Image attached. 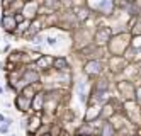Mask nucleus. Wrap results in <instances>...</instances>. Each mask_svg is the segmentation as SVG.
Returning <instances> with one entry per match:
<instances>
[{"mask_svg": "<svg viewBox=\"0 0 141 136\" xmlns=\"http://www.w3.org/2000/svg\"><path fill=\"white\" fill-rule=\"evenodd\" d=\"M55 67L58 68V70H65L68 65H66V60H63V58H58V60H55Z\"/></svg>", "mask_w": 141, "mask_h": 136, "instance_id": "nucleus-7", "label": "nucleus"}, {"mask_svg": "<svg viewBox=\"0 0 141 136\" xmlns=\"http://www.w3.org/2000/svg\"><path fill=\"white\" fill-rule=\"evenodd\" d=\"M102 136H112V126H111V124H105V126H104Z\"/></svg>", "mask_w": 141, "mask_h": 136, "instance_id": "nucleus-8", "label": "nucleus"}, {"mask_svg": "<svg viewBox=\"0 0 141 136\" xmlns=\"http://www.w3.org/2000/svg\"><path fill=\"white\" fill-rule=\"evenodd\" d=\"M85 71H87L88 75L99 73V71H100V63H99V61H88L87 67H85Z\"/></svg>", "mask_w": 141, "mask_h": 136, "instance_id": "nucleus-1", "label": "nucleus"}, {"mask_svg": "<svg viewBox=\"0 0 141 136\" xmlns=\"http://www.w3.org/2000/svg\"><path fill=\"white\" fill-rule=\"evenodd\" d=\"M48 43H49V44H55V43H56V39H55V38H49V39H48Z\"/></svg>", "mask_w": 141, "mask_h": 136, "instance_id": "nucleus-11", "label": "nucleus"}, {"mask_svg": "<svg viewBox=\"0 0 141 136\" xmlns=\"http://www.w3.org/2000/svg\"><path fill=\"white\" fill-rule=\"evenodd\" d=\"M9 2H10V0H9Z\"/></svg>", "mask_w": 141, "mask_h": 136, "instance_id": "nucleus-12", "label": "nucleus"}, {"mask_svg": "<svg viewBox=\"0 0 141 136\" xmlns=\"http://www.w3.org/2000/svg\"><path fill=\"white\" fill-rule=\"evenodd\" d=\"M46 5L48 7H58V3L55 2V0H46Z\"/></svg>", "mask_w": 141, "mask_h": 136, "instance_id": "nucleus-10", "label": "nucleus"}, {"mask_svg": "<svg viewBox=\"0 0 141 136\" xmlns=\"http://www.w3.org/2000/svg\"><path fill=\"white\" fill-rule=\"evenodd\" d=\"M41 102H43V99L38 97L36 100H34V107H36V109H41Z\"/></svg>", "mask_w": 141, "mask_h": 136, "instance_id": "nucleus-9", "label": "nucleus"}, {"mask_svg": "<svg viewBox=\"0 0 141 136\" xmlns=\"http://www.w3.org/2000/svg\"><path fill=\"white\" fill-rule=\"evenodd\" d=\"M51 63H55V60H51V58H41V60L38 61V67L46 68L48 65H51Z\"/></svg>", "mask_w": 141, "mask_h": 136, "instance_id": "nucleus-6", "label": "nucleus"}, {"mask_svg": "<svg viewBox=\"0 0 141 136\" xmlns=\"http://www.w3.org/2000/svg\"><path fill=\"white\" fill-rule=\"evenodd\" d=\"M111 38V31L107 29V27H104V29H99L97 31V34H95V39L99 41V43H105L107 39Z\"/></svg>", "mask_w": 141, "mask_h": 136, "instance_id": "nucleus-2", "label": "nucleus"}, {"mask_svg": "<svg viewBox=\"0 0 141 136\" xmlns=\"http://www.w3.org/2000/svg\"><path fill=\"white\" fill-rule=\"evenodd\" d=\"M17 107H19L20 111H26L29 107V97L26 99V97H19L17 99Z\"/></svg>", "mask_w": 141, "mask_h": 136, "instance_id": "nucleus-5", "label": "nucleus"}, {"mask_svg": "<svg viewBox=\"0 0 141 136\" xmlns=\"http://www.w3.org/2000/svg\"><path fill=\"white\" fill-rule=\"evenodd\" d=\"M2 24H3V27H5L7 31H14V29H15V24H17V19H15V17L7 15V17H3Z\"/></svg>", "mask_w": 141, "mask_h": 136, "instance_id": "nucleus-3", "label": "nucleus"}, {"mask_svg": "<svg viewBox=\"0 0 141 136\" xmlns=\"http://www.w3.org/2000/svg\"><path fill=\"white\" fill-rule=\"evenodd\" d=\"M38 73L36 71H27L26 73V77H24V82L26 83H32V82H38Z\"/></svg>", "mask_w": 141, "mask_h": 136, "instance_id": "nucleus-4", "label": "nucleus"}]
</instances>
